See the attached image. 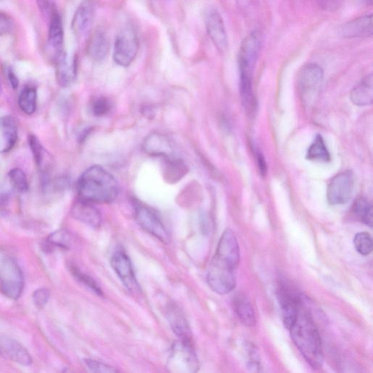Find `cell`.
<instances>
[{
    "label": "cell",
    "mask_w": 373,
    "mask_h": 373,
    "mask_svg": "<svg viewBox=\"0 0 373 373\" xmlns=\"http://www.w3.org/2000/svg\"><path fill=\"white\" fill-rule=\"evenodd\" d=\"M240 261L238 241L233 232L227 229L219 240L207 275L208 284L214 293L226 295L234 290L235 270Z\"/></svg>",
    "instance_id": "cell-1"
},
{
    "label": "cell",
    "mask_w": 373,
    "mask_h": 373,
    "mask_svg": "<svg viewBox=\"0 0 373 373\" xmlns=\"http://www.w3.org/2000/svg\"><path fill=\"white\" fill-rule=\"evenodd\" d=\"M289 330L294 344L305 360L314 369L321 368L324 361L321 336L313 319L303 309L302 305Z\"/></svg>",
    "instance_id": "cell-2"
},
{
    "label": "cell",
    "mask_w": 373,
    "mask_h": 373,
    "mask_svg": "<svg viewBox=\"0 0 373 373\" xmlns=\"http://www.w3.org/2000/svg\"><path fill=\"white\" fill-rule=\"evenodd\" d=\"M78 199L92 203L115 201L120 189L115 177L100 166H93L85 171L77 184Z\"/></svg>",
    "instance_id": "cell-3"
},
{
    "label": "cell",
    "mask_w": 373,
    "mask_h": 373,
    "mask_svg": "<svg viewBox=\"0 0 373 373\" xmlns=\"http://www.w3.org/2000/svg\"><path fill=\"white\" fill-rule=\"evenodd\" d=\"M166 368L170 372L193 373L198 371L199 363L191 341L180 339L172 346Z\"/></svg>",
    "instance_id": "cell-4"
},
{
    "label": "cell",
    "mask_w": 373,
    "mask_h": 373,
    "mask_svg": "<svg viewBox=\"0 0 373 373\" xmlns=\"http://www.w3.org/2000/svg\"><path fill=\"white\" fill-rule=\"evenodd\" d=\"M24 287V275L18 263L10 257L0 260V293L17 300L22 295Z\"/></svg>",
    "instance_id": "cell-5"
},
{
    "label": "cell",
    "mask_w": 373,
    "mask_h": 373,
    "mask_svg": "<svg viewBox=\"0 0 373 373\" xmlns=\"http://www.w3.org/2000/svg\"><path fill=\"white\" fill-rule=\"evenodd\" d=\"M263 36L259 31H254L241 44L239 54L240 80H253L254 67L262 47Z\"/></svg>",
    "instance_id": "cell-6"
},
{
    "label": "cell",
    "mask_w": 373,
    "mask_h": 373,
    "mask_svg": "<svg viewBox=\"0 0 373 373\" xmlns=\"http://www.w3.org/2000/svg\"><path fill=\"white\" fill-rule=\"evenodd\" d=\"M139 40L135 30L126 27L121 30L115 38L113 60L119 66H129L138 54Z\"/></svg>",
    "instance_id": "cell-7"
},
{
    "label": "cell",
    "mask_w": 373,
    "mask_h": 373,
    "mask_svg": "<svg viewBox=\"0 0 373 373\" xmlns=\"http://www.w3.org/2000/svg\"><path fill=\"white\" fill-rule=\"evenodd\" d=\"M277 294L284 324L289 330L302 305L301 297L290 284L285 281L280 283Z\"/></svg>",
    "instance_id": "cell-8"
},
{
    "label": "cell",
    "mask_w": 373,
    "mask_h": 373,
    "mask_svg": "<svg viewBox=\"0 0 373 373\" xmlns=\"http://www.w3.org/2000/svg\"><path fill=\"white\" fill-rule=\"evenodd\" d=\"M354 186V177L351 171L335 176L328 188L327 197L330 205H342L351 199Z\"/></svg>",
    "instance_id": "cell-9"
},
{
    "label": "cell",
    "mask_w": 373,
    "mask_h": 373,
    "mask_svg": "<svg viewBox=\"0 0 373 373\" xmlns=\"http://www.w3.org/2000/svg\"><path fill=\"white\" fill-rule=\"evenodd\" d=\"M324 73L316 64L304 65L298 76V87L304 100H310L318 92Z\"/></svg>",
    "instance_id": "cell-10"
},
{
    "label": "cell",
    "mask_w": 373,
    "mask_h": 373,
    "mask_svg": "<svg viewBox=\"0 0 373 373\" xmlns=\"http://www.w3.org/2000/svg\"><path fill=\"white\" fill-rule=\"evenodd\" d=\"M135 219L138 225L147 233L154 235L163 243H168L169 235L159 217L149 208L142 205L135 207Z\"/></svg>",
    "instance_id": "cell-11"
},
{
    "label": "cell",
    "mask_w": 373,
    "mask_h": 373,
    "mask_svg": "<svg viewBox=\"0 0 373 373\" xmlns=\"http://www.w3.org/2000/svg\"><path fill=\"white\" fill-rule=\"evenodd\" d=\"M208 35L219 52L225 53L228 48V39L223 17L216 10H210L206 16Z\"/></svg>",
    "instance_id": "cell-12"
},
{
    "label": "cell",
    "mask_w": 373,
    "mask_h": 373,
    "mask_svg": "<svg viewBox=\"0 0 373 373\" xmlns=\"http://www.w3.org/2000/svg\"><path fill=\"white\" fill-rule=\"evenodd\" d=\"M111 265L129 291H138L139 285L136 279L131 261L123 251H117L112 257Z\"/></svg>",
    "instance_id": "cell-13"
},
{
    "label": "cell",
    "mask_w": 373,
    "mask_h": 373,
    "mask_svg": "<svg viewBox=\"0 0 373 373\" xmlns=\"http://www.w3.org/2000/svg\"><path fill=\"white\" fill-rule=\"evenodd\" d=\"M95 15L94 6L92 0H83L73 17L72 28L75 36L87 35L92 27Z\"/></svg>",
    "instance_id": "cell-14"
},
{
    "label": "cell",
    "mask_w": 373,
    "mask_h": 373,
    "mask_svg": "<svg viewBox=\"0 0 373 373\" xmlns=\"http://www.w3.org/2000/svg\"><path fill=\"white\" fill-rule=\"evenodd\" d=\"M58 84L63 88L70 87L77 77L78 60L70 57L65 52L54 61Z\"/></svg>",
    "instance_id": "cell-15"
},
{
    "label": "cell",
    "mask_w": 373,
    "mask_h": 373,
    "mask_svg": "<svg viewBox=\"0 0 373 373\" xmlns=\"http://www.w3.org/2000/svg\"><path fill=\"white\" fill-rule=\"evenodd\" d=\"M0 354L22 365L29 366L32 363L27 350L22 344L8 337H0Z\"/></svg>",
    "instance_id": "cell-16"
},
{
    "label": "cell",
    "mask_w": 373,
    "mask_h": 373,
    "mask_svg": "<svg viewBox=\"0 0 373 373\" xmlns=\"http://www.w3.org/2000/svg\"><path fill=\"white\" fill-rule=\"evenodd\" d=\"M47 47L52 54L53 61L64 52V29L59 14L54 10L50 15Z\"/></svg>",
    "instance_id": "cell-17"
},
{
    "label": "cell",
    "mask_w": 373,
    "mask_h": 373,
    "mask_svg": "<svg viewBox=\"0 0 373 373\" xmlns=\"http://www.w3.org/2000/svg\"><path fill=\"white\" fill-rule=\"evenodd\" d=\"M372 15H366L356 18L344 24L341 29L344 38H361L372 35Z\"/></svg>",
    "instance_id": "cell-18"
},
{
    "label": "cell",
    "mask_w": 373,
    "mask_h": 373,
    "mask_svg": "<svg viewBox=\"0 0 373 373\" xmlns=\"http://www.w3.org/2000/svg\"><path fill=\"white\" fill-rule=\"evenodd\" d=\"M18 140V128L10 115L0 117V154L10 151Z\"/></svg>",
    "instance_id": "cell-19"
},
{
    "label": "cell",
    "mask_w": 373,
    "mask_h": 373,
    "mask_svg": "<svg viewBox=\"0 0 373 373\" xmlns=\"http://www.w3.org/2000/svg\"><path fill=\"white\" fill-rule=\"evenodd\" d=\"M147 154L165 158L174 157V151L170 142L162 134L152 133L148 136L143 144Z\"/></svg>",
    "instance_id": "cell-20"
},
{
    "label": "cell",
    "mask_w": 373,
    "mask_h": 373,
    "mask_svg": "<svg viewBox=\"0 0 373 373\" xmlns=\"http://www.w3.org/2000/svg\"><path fill=\"white\" fill-rule=\"evenodd\" d=\"M73 217L79 221L97 228L101 224V216L93 203L78 199L73 207Z\"/></svg>",
    "instance_id": "cell-21"
},
{
    "label": "cell",
    "mask_w": 373,
    "mask_h": 373,
    "mask_svg": "<svg viewBox=\"0 0 373 373\" xmlns=\"http://www.w3.org/2000/svg\"><path fill=\"white\" fill-rule=\"evenodd\" d=\"M166 314L175 333L182 340L191 341V332L188 321L176 305H171Z\"/></svg>",
    "instance_id": "cell-22"
},
{
    "label": "cell",
    "mask_w": 373,
    "mask_h": 373,
    "mask_svg": "<svg viewBox=\"0 0 373 373\" xmlns=\"http://www.w3.org/2000/svg\"><path fill=\"white\" fill-rule=\"evenodd\" d=\"M350 98L355 105L367 106L372 103V75H367L351 90Z\"/></svg>",
    "instance_id": "cell-23"
},
{
    "label": "cell",
    "mask_w": 373,
    "mask_h": 373,
    "mask_svg": "<svg viewBox=\"0 0 373 373\" xmlns=\"http://www.w3.org/2000/svg\"><path fill=\"white\" fill-rule=\"evenodd\" d=\"M109 47V39L106 34L103 31L98 30L90 39L88 54L95 61H103L107 57Z\"/></svg>",
    "instance_id": "cell-24"
},
{
    "label": "cell",
    "mask_w": 373,
    "mask_h": 373,
    "mask_svg": "<svg viewBox=\"0 0 373 373\" xmlns=\"http://www.w3.org/2000/svg\"><path fill=\"white\" fill-rule=\"evenodd\" d=\"M233 303L237 316L244 326L253 327L256 325V319L251 304L244 295H236Z\"/></svg>",
    "instance_id": "cell-25"
},
{
    "label": "cell",
    "mask_w": 373,
    "mask_h": 373,
    "mask_svg": "<svg viewBox=\"0 0 373 373\" xmlns=\"http://www.w3.org/2000/svg\"><path fill=\"white\" fill-rule=\"evenodd\" d=\"M38 103V92L31 87H25L19 96L18 104L21 110L28 115L36 111Z\"/></svg>",
    "instance_id": "cell-26"
},
{
    "label": "cell",
    "mask_w": 373,
    "mask_h": 373,
    "mask_svg": "<svg viewBox=\"0 0 373 373\" xmlns=\"http://www.w3.org/2000/svg\"><path fill=\"white\" fill-rule=\"evenodd\" d=\"M307 159L312 161L329 162L331 160L330 152L323 138L318 134L307 152Z\"/></svg>",
    "instance_id": "cell-27"
},
{
    "label": "cell",
    "mask_w": 373,
    "mask_h": 373,
    "mask_svg": "<svg viewBox=\"0 0 373 373\" xmlns=\"http://www.w3.org/2000/svg\"><path fill=\"white\" fill-rule=\"evenodd\" d=\"M353 212L365 225L372 226V206L371 203L364 198H360L353 203Z\"/></svg>",
    "instance_id": "cell-28"
},
{
    "label": "cell",
    "mask_w": 373,
    "mask_h": 373,
    "mask_svg": "<svg viewBox=\"0 0 373 373\" xmlns=\"http://www.w3.org/2000/svg\"><path fill=\"white\" fill-rule=\"evenodd\" d=\"M29 145L32 152L34 159L37 166L41 169L45 168V159L47 157V152L42 145L40 140L35 135H30L29 137Z\"/></svg>",
    "instance_id": "cell-29"
},
{
    "label": "cell",
    "mask_w": 373,
    "mask_h": 373,
    "mask_svg": "<svg viewBox=\"0 0 373 373\" xmlns=\"http://www.w3.org/2000/svg\"><path fill=\"white\" fill-rule=\"evenodd\" d=\"M8 177L13 188L20 193L29 190V182L24 172L21 168H13L8 173Z\"/></svg>",
    "instance_id": "cell-30"
},
{
    "label": "cell",
    "mask_w": 373,
    "mask_h": 373,
    "mask_svg": "<svg viewBox=\"0 0 373 373\" xmlns=\"http://www.w3.org/2000/svg\"><path fill=\"white\" fill-rule=\"evenodd\" d=\"M353 244L356 250L362 254V256H367L372 251V237L366 232L359 233L356 235L353 240Z\"/></svg>",
    "instance_id": "cell-31"
},
{
    "label": "cell",
    "mask_w": 373,
    "mask_h": 373,
    "mask_svg": "<svg viewBox=\"0 0 373 373\" xmlns=\"http://www.w3.org/2000/svg\"><path fill=\"white\" fill-rule=\"evenodd\" d=\"M166 177L175 180L180 179L186 173L184 163L174 157L166 158Z\"/></svg>",
    "instance_id": "cell-32"
},
{
    "label": "cell",
    "mask_w": 373,
    "mask_h": 373,
    "mask_svg": "<svg viewBox=\"0 0 373 373\" xmlns=\"http://www.w3.org/2000/svg\"><path fill=\"white\" fill-rule=\"evenodd\" d=\"M71 235L65 231H59L50 235L47 244L52 247L67 249L71 244Z\"/></svg>",
    "instance_id": "cell-33"
},
{
    "label": "cell",
    "mask_w": 373,
    "mask_h": 373,
    "mask_svg": "<svg viewBox=\"0 0 373 373\" xmlns=\"http://www.w3.org/2000/svg\"><path fill=\"white\" fill-rule=\"evenodd\" d=\"M91 109L95 116H104L111 110L112 104L108 98L98 97L92 101Z\"/></svg>",
    "instance_id": "cell-34"
},
{
    "label": "cell",
    "mask_w": 373,
    "mask_h": 373,
    "mask_svg": "<svg viewBox=\"0 0 373 373\" xmlns=\"http://www.w3.org/2000/svg\"><path fill=\"white\" fill-rule=\"evenodd\" d=\"M73 273L80 281L88 286L94 293L100 296L103 295V293L100 289V287L90 277L80 272V271L76 268H73Z\"/></svg>",
    "instance_id": "cell-35"
},
{
    "label": "cell",
    "mask_w": 373,
    "mask_h": 373,
    "mask_svg": "<svg viewBox=\"0 0 373 373\" xmlns=\"http://www.w3.org/2000/svg\"><path fill=\"white\" fill-rule=\"evenodd\" d=\"M85 363H86L90 371L93 372L115 373L118 372V370L113 367L96 360H85Z\"/></svg>",
    "instance_id": "cell-36"
},
{
    "label": "cell",
    "mask_w": 373,
    "mask_h": 373,
    "mask_svg": "<svg viewBox=\"0 0 373 373\" xmlns=\"http://www.w3.org/2000/svg\"><path fill=\"white\" fill-rule=\"evenodd\" d=\"M316 2L322 10L335 12L343 6L345 0H316Z\"/></svg>",
    "instance_id": "cell-37"
},
{
    "label": "cell",
    "mask_w": 373,
    "mask_h": 373,
    "mask_svg": "<svg viewBox=\"0 0 373 373\" xmlns=\"http://www.w3.org/2000/svg\"><path fill=\"white\" fill-rule=\"evenodd\" d=\"M33 301L38 309H43L50 299V292L46 288H41L33 294Z\"/></svg>",
    "instance_id": "cell-38"
},
{
    "label": "cell",
    "mask_w": 373,
    "mask_h": 373,
    "mask_svg": "<svg viewBox=\"0 0 373 373\" xmlns=\"http://www.w3.org/2000/svg\"><path fill=\"white\" fill-rule=\"evenodd\" d=\"M13 28V23L10 16L0 11V36L10 33Z\"/></svg>",
    "instance_id": "cell-39"
},
{
    "label": "cell",
    "mask_w": 373,
    "mask_h": 373,
    "mask_svg": "<svg viewBox=\"0 0 373 373\" xmlns=\"http://www.w3.org/2000/svg\"><path fill=\"white\" fill-rule=\"evenodd\" d=\"M241 10L249 13L258 6V0H235Z\"/></svg>",
    "instance_id": "cell-40"
},
{
    "label": "cell",
    "mask_w": 373,
    "mask_h": 373,
    "mask_svg": "<svg viewBox=\"0 0 373 373\" xmlns=\"http://www.w3.org/2000/svg\"><path fill=\"white\" fill-rule=\"evenodd\" d=\"M37 1L43 13L52 15L54 11L52 0H37Z\"/></svg>",
    "instance_id": "cell-41"
},
{
    "label": "cell",
    "mask_w": 373,
    "mask_h": 373,
    "mask_svg": "<svg viewBox=\"0 0 373 373\" xmlns=\"http://www.w3.org/2000/svg\"><path fill=\"white\" fill-rule=\"evenodd\" d=\"M257 160L261 174L262 176H265L267 173V164L264 156L261 152H257Z\"/></svg>",
    "instance_id": "cell-42"
},
{
    "label": "cell",
    "mask_w": 373,
    "mask_h": 373,
    "mask_svg": "<svg viewBox=\"0 0 373 373\" xmlns=\"http://www.w3.org/2000/svg\"><path fill=\"white\" fill-rule=\"evenodd\" d=\"M8 77L13 89H16L17 88H18L20 85V80L11 69H10L8 72Z\"/></svg>",
    "instance_id": "cell-43"
},
{
    "label": "cell",
    "mask_w": 373,
    "mask_h": 373,
    "mask_svg": "<svg viewBox=\"0 0 373 373\" xmlns=\"http://www.w3.org/2000/svg\"><path fill=\"white\" fill-rule=\"evenodd\" d=\"M365 2L367 5L371 6L372 3V0H365Z\"/></svg>",
    "instance_id": "cell-44"
},
{
    "label": "cell",
    "mask_w": 373,
    "mask_h": 373,
    "mask_svg": "<svg viewBox=\"0 0 373 373\" xmlns=\"http://www.w3.org/2000/svg\"><path fill=\"white\" fill-rule=\"evenodd\" d=\"M0 91H1V86H0Z\"/></svg>",
    "instance_id": "cell-45"
}]
</instances>
